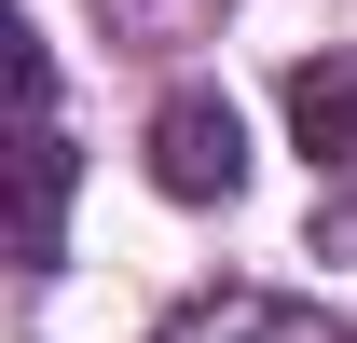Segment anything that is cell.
<instances>
[{
  "label": "cell",
  "instance_id": "cell-1",
  "mask_svg": "<svg viewBox=\"0 0 357 343\" xmlns=\"http://www.w3.org/2000/svg\"><path fill=\"white\" fill-rule=\"evenodd\" d=\"M14 110H28V220H14V275H55L83 151H69V96H55V42H42V28L14 42Z\"/></svg>",
  "mask_w": 357,
  "mask_h": 343
},
{
  "label": "cell",
  "instance_id": "cell-2",
  "mask_svg": "<svg viewBox=\"0 0 357 343\" xmlns=\"http://www.w3.org/2000/svg\"><path fill=\"white\" fill-rule=\"evenodd\" d=\"M151 192H165V206H234V192H248V110H234L220 83H178L165 110H151Z\"/></svg>",
  "mask_w": 357,
  "mask_h": 343
},
{
  "label": "cell",
  "instance_id": "cell-3",
  "mask_svg": "<svg viewBox=\"0 0 357 343\" xmlns=\"http://www.w3.org/2000/svg\"><path fill=\"white\" fill-rule=\"evenodd\" d=\"M289 151L316 165V192H357V42L289 69Z\"/></svg>",
  "mask_w": 357,
  "mask_h": 343
},
{
  "label": "cell",
  "instance_id": "cell-4",
  "mask_svg": "<svg viewBox=\"0 0 357 343\" xmlns=\"http://www.w3.org/2000/svg\"><path fill=\"white\" fill-rule=\"evenodd\" d=\"M151 343H357V330L316 316V302H289V289H206V302H178Z\"/></svg>",
  "mask_w": 357,
  "mask_h": 343
},
{
  "label": "cell",
  "instance_id": "cell-5",
  "mask_svg": "<svg viewBox=\"0 0 357 343\" xmlns=\"http://www.w3.org/2000/svg\"><path fill=\"white\" fill-rule=\"evenodd\" d=\"M96 14H110V28H124V42H206V14H220V0H96Z\"/></svg>",
  "mask_w": 357,
  "mask_h": 343
}]
</instances>
